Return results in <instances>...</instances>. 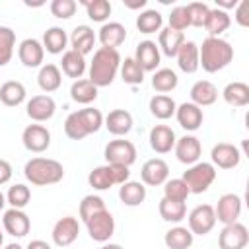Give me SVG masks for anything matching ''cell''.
<instances>
[{
  "label": "cell",
  "instance_id": "obj_1",
  "mask_svg": "<svg viewBox=\"0 0 249 249\" xmlns=\"http://www.w3.org/2000/svg\"><path fill=\"white\" fill-rule=\"evenodd\" d=\"M231 60L233 47L222 37H206L198 47V66L208 74L224 70Z\"/></svg>",
  "mask_w": 249,
  "mask_h": 249
},
{
  "label": "cell",
  "instance_id": "obj_2",
  "mask_svg": "<svg viewBox=\"0 0 249 249\" xmlns=\"http://www.w3.org/2000/svg\"><path fill=\"white\" fill-rule=\"evenodd\" d=\"M121 68V54L117 49H105L99 47L93 53V58L89 62V82L95 88H107L113 84L117 72Z\"/></svg>",
  "mask_w": 249,
  "mask_h": 249
},
{
  "label": "cell",
  "instance_id": "obj_3",
  "mask_svg": "<svg viewBox=\"0 0 249 249\" xmlns=\"http://www.w3.org/2000/svg\"><path fill=\"white\" fill-rule=\"evenodd\" d=\"M23 175L31 185L45 187V185H54L62 181L64 167L60 161L51 158H31L23 167Z\"/></svg>",
  "mask_w": 249,
  "mask_h": 249
},
{
  "label": "cell",
  "instance_id": "obj_4",
  "mask_svg": "<svg viewBox=\"0 0 249 249\" xmlns=\"http://www.w3.org/2000/svg\"><path fill=\"white\" fill-rule=\"evenodd\" d=\"M185 181V185L189 187L191 195H200L204 191H208V187L214 183L216 179V167L208 161H196L193 163L181 177Z\"/></svg>",
  "mask_w": 249,
  "mask_h": 249
},
{
  "label": "cell",
  "instance_id": "obj_5",
  "mask_svg": "<svg viewBox=\"0 0 249 249\" xmlns=\"http://www.w3.org/2000/svg\"><path fill=\"white\" fill-rule=\"evenodd\" d=\"M86 228H88V233L93 241L97 243H105L111 239V235L115 233V218L113 214L105 208L97 214H93L88 222H86Z\"/></svg>",
  "mask_w": 249,
  "mask_h": 249
},
{
  "label": "cell",
  "instance_id": "obj_6",
  "mask_svg": "<svg viewBox=\"0 0 249 249\" xmlns=\"http://www.w3.org/2000/svg\"><path fill=\"white\" fill-rule=\"evenodd\" d=\"M105 160L107 163H119V165L130 167L136 161V146L124 138L111 140L105 146Z\"/></svg>",
  "mask_w": 249,
  "mask_h": 249
},
{
  "label": "cell",
  "instance_id": "obj_7",
  "mask_svg": "<svg viewBox=\"0 0 249 249\" xmlns=\"http://www.w3.org/2000/svg\"><path fill=\"white\" fill-rule=\"evenodd\" d=\"M216 226V214L212 204H198L189 212V230L193 235H206Z\"/></svg>",
  "mask_w": 249,
  "mask_h": 249
},
{
  "label": "cell",
  "instance_id": "obj_8",
  "mask_svg": "<svg viewBox=\"0 0 249 249\" xmlns=\"http://www.w3.org/2000/svg\"><path fill=\"white\" fill-rule=\"evenodd\" d=\"M247 243H249V231L241 222L224 226L218 235L220 249H245Z\"/></svg>",
  "mask_w": 249,
  "mask_h": 249
},
{
  "label": "cell",
  "instance_id": "obj_9",
  "mask_svg": "<svg viewBox=\"0 0 249 249\" xmlns=\"http://www.w3.org/2000/svg\"><path fill=\"white\" fill-rule=\"evenodd\" d=\"M21 142L25 150L33 154H41L51 146V132L43 124H27L21 132Z\"/></svg>",
  "mask_w": 249,
  "mask_h": 249
},
{
  "label": "cell",
  "instance_id": "obj_10",
  "mask_svg": "<svg viewBox=\"0 0 249 249\" xmlns=\"http://www.w3.org/2000/svg\"><path fill=\"white\" fill-rule=\"evenodd\" d=\"M210 160H212V165L214 167L233 169L241 161V152H239L237 146H233L230 142H218L212 148V152H210Z\"/></svg>",
  "mask_w": 249,
  "mask_h": 249
},
{
  "label": "cell",
  "instance_id": "obj_11",
  "mask_svg": "<svg viewBox=\"0 0 249 249\" xmlns=\"http://www.w3.org/2000/svg\"><path fill=\"white\" fill-rule=\"evenodd\" d=\"M216 214V222H222L224 226L237 222L239 214H241V196L233 195V193H226L218 198V204L214 208Z\"/></svg>",
  "mask_w": 249,
  "mask_h": 249
},
{
  "label": "cell",
  "instance_id": "obj_12",
  "mask_svg": "<svg viewBox=\"0 0 249 249\" xmlns=\"http://www.w3.org/2000/svg\"><path fill=\"white\" fill-rule=\"evenodd\" d=\"M80 224L74 216H64L53 226V241L56 247H68L78 239Z\"/></svg>",
  "mask_w": 249,
  "mask_h": 249
},
{
  "label": "cell",
  "instance_id": "obj_13",
  "mask_svg": "<svg viewBox=\"0 0 249 249\" xmlns=\"http://www.w3.org/2000/svg\"><path fill=\"white\" fill-rule=\"evenodd\" d=\"M54 111H56V103L51 95H33L25 105L27 117L35 123H45L53 119Z\"/></svg>",
  "mask_w": 249,
  "mask_h": 249
},
{
  "label": "cell",
  "instance_id": "obj_14",
  "mask_svg": "<svg viewBox=\"0 0 249 249\" xmlns=\"http://www.w3.org/2000/svg\"><path fill=\"white\" fill-rule=\"evenodd\" d=\"M175 156L181 163L185 165H193L198 161L200 154H202V146H200V140L193 134H185L181 138L175 140Z\"/></svg>",
  "mask_w": 249,
  "mask_h": 249
},
{
  "label": "cell",
  "instance_id": "obj_15",
  "mask_svg": "<svg viewBox=\"0 0 249 249\" xmlns=\"http://www.w3.org/2000/svg\"><path fill=\"white\" fill-rule=\"evenodd\" d=\"M18 56H19V62L27 68H39L43 66V56H45V49H43V43L29 37V39H23L18 47Z\"/></svg>",
  "mask_w": 249,
  "mask_h": 249
},
{
  "label": "cell",
  "instance_id": "obj_16",
  "mask_svg": "<svg viewBox=\"0 0 249 249\" xmlns=\"http://www.w3.org/2000/svg\"><path fill=\"white\" fill-rule=\"evenodd\" d=\"M140 177H142L144 185H150V187L163 185L167 181V177H169V165L161 158H152L142 165Z\"/></svg>",
  "mask_w": 249,
  "mask_h": 249
},
{
  "label": "cell",
  "instance_id": "obj_17",
  "mask_svg": "<svg viewBox=\"0 0 249 249\" xmlns=\"http://www.w3.org/2000/svg\"><path fill=\"white\" fill-rule=\"evenodd\" d=\"M2 224H4L6 233H10V235H14V237H23V235H27L29 230H31V220H29V216H27L23 210H19V208H10V210H6L4 216H2Z\"/></svg>",
  "mask_w": 249,
  "mask_h": 249
},
{
  "label": "cell",
  "instance_id": "obj_18",
  "mask_svg": "<svg viewBox=\"0 0 249 249\" xmlns=\"http://www.w3.org/2000/svg\"><path fill=\"white\" fill-rule=\"evenodd\" d=\"M160 49L154 41L146 39V41H140L136 45V54L132 56L138 66L144 70V72H156V68L160 66Z\"/></svg>",
  "mask_w": 249,
  "mask_h": 249
},
{
  "label": "cell",
  "instance_id": "obj_19",
  "mask_svg": "<svg viewBox=\"0 0 249 249\" xmlns=\"http://www.w3.org/2000/svg\"><path fill=\"white\" fill-rule=\"evenodd\" d=\"M175 117H177V123L181 124V128L189 130V132H195L200 128L202 121H204V113L200 107H196L195 103L191 101H185L181 103L177 109H175Z\"/></svg>",
  "mask_w": 249,
  "mask_h": 249
},
{
  "label": "cell",
  "instance_id": "obj_20",
  "mask_svg": "<svg viewBox=\"0 0 249 249\" xmlns=\"http://www.w3.org/2000/svg\"><path fill=\"white\" fill-rule=\"evenodd\" d=\"M175 132L167 124H156L150 130V146L156 154H167L175 146Z\"/></svg>",
  "mask_w": 249,
  "mask_h": 249
},
{
  "label": "cell",
  "instance_id": "obj_21",
  "mask_svg": "<svg viewBox=\"0 0 249 249\" xmlns=\"http://www.w3.org/2000/svg\"><path fill=\"white\" fill-rule=\"evenodd\" d=\"M105 128L115 136H124L132 130V115L126 109H113L103 119Z\"/></svg>",
  "mask_w": 249,
  "mask_h": 249
},
{
  "label": "cell",
  "instance_id": "obj_22",
  "mask_svg": "<svg viewBox=\"0 0 249 249\" xmlns=\"http://www.w3.org/2000/svg\"><path fill=\"white\" fill-rule=\"evenodd\" d=\"M97 39H99L101 47H105V49H117V47H121L124 43L126 29L119 21H109V23H103L101 25Z\"/></svg>",
  "mask_w": 249,
  "mask_h": 249
},
{
  "label": "cell",
  "instance_id": "obj_23",
  "mask_svg": "<svg viewBox=\"0 0 249 249\" xmlns=\"http://www.w3.org/2000/svg\"><path fill=\"white\" fill-rule=\"evenodd\" d=\"M175 58H177V66L185 74H195L200 68L198 66V45L195 41H185L179 47Z\"/></svg>",
  "mask_w": 249,
  "mask_h": 249
},
{
  "label": "cell",
  "instance_id": "obj_24",
  "mask_svg": "<svg viewBox=\"0 0 249 249\" xmlns=\"http://www.w3.org/2000/svg\"><path fill=\"white\" fill-rule=\"evenodd\" d=\"M218 99V89L210 80H198L193 84L191 88V103H195L196 107H208L212 103H216Z\"/></svg>",
  "mask_w": 249,
  "mask_h": 249
},
{
  "label": "cell",
  "instance_id": "obj_25",
  "mask_svg": "<svg viewBox=\"0 0 249 249\" xmlns=\"http://www.w3.org/2000/svg\"><path fill=\"white\" fill-rule=\"evenodd\" d=\"M95 33L89 25H78L74 27L72 35H70V45H72V51H76L78 54L86 56L88 53L93 51V45H95Z\"/></svg>",
  "mask_w": 249,
  "mask_h": 249
},
{
  "label": "cell",
  "instance_id": "obj_26",
  "mask_svg": "<svg viewBox=\"0 0 249 249\" xmlns=\"http://www.w3.org/2000/svg\"><path fill=\"white\" fill-rule=\"evenodd\" d=\"M183 43H185V35H183L181 31L163 27V29H160V33H158V49H160L165 56H169V58H173V56L177 54V51H179V47H181Z\"/></svg>",
  "mask_w": 249,
  "mask_h": 249
},
{
  "label": "cell",
  "instance_id": "obj_27",
  "mask_svg": "<svg viewBox=\"0 0 249 249\" xmlns=\"http://www.w3.org/2000/svg\"><path fill=\"white\" fill-rule=\"evenodd\" d=\"M25 86L18 80H8L0 86V101L6 107H18L25 101Z\"/></svg>",
  "mask_w": 249,
  "mask_h": 249
},
{
  "label": "cell",
  "instance_id": "obj_28",
  "mask_svg": "<svg viewBox=\"0 0 249 249\" xmlns=\"http://www.w3.org/2000/svg\"><path fill=\"white\" fill-rule=\"evenodd\" d=\"M60 68L62 72L68 76V78H74V80H80L86 72V56L78 54L76 51H64L62 53V60H60Z\"/></svg>",
  "mask_w": 249,
  "mask_h": 249
},
{
  "label": "cell",
  "instance_id": "obj_29",
  "mask_svg": "<svg viewBox=\"0 0 249 249\" xmlns=\"http://www.w3.org/2000/svg\"><path fill=\"white\" fill-rule=\"evenodd\" d=\"M37 84L43 91L51 93V91H56L62 84V74H60V68L56 64H43L39 68V74H37Z\"/></svg>",
  "mask_w": 249,
  "mask_h": 249
},
{
  "label": "cell",
  "instance_id": "obj_30",
  "mask_svg": "<svg viewBox=\"0 0 249 249\" xmlns=\"http://www.w3.org/2000/svg\"><path fill=\"white\" fill-rule=\"evenodd\" d=\"M97 89L99 88H95L88 78H80L70 86V97L80 105H89L97 99Z\"/></svg>",
  "mask_w": 249,
  "mask_h": 249
},
{
  "label": "cell",
  "instance_id": "obj_31",
  "mask_svg": "<svg viewBox=\"0 0 249 249\" xmlns=\"http://www.w3.org/2000/svg\"><path fill=\"white\" fill-rule=\"evenodd\" d=\"M119 198L126 204V206H140L146 200V187L140 181H126L121 185L119 189Z\"/></svg>",
  "mask_w": 249,
  "mask_h": 249
},
{
  "label": "cell",
  "instance_id": "obj_32",
  "mask_svg": "<svg viewBox=\"0 0 249 249\" xmlns=\"http://www.w3.org/2000/svg\"><path fill=\"white\" fill-rule=\"evenodd\" d=\"M66 43H68V35L62 27H49L45 33H43V49L51 54H60L64 53L66 49Z\"/></svg>",
  "mask_w": 249,
  "mask_h": 249
},
{
  "label": "cell",
  "instance_id": "obj_33",
  "mask_svg": "<svg viewBox=\"0 0 249 249\" xmlns=\"http://www.w3.org/2000/svg\"><path fill=\"white\" fill-rule=\"evenodd\" d=\"M222 97L231 107H245L249 103V86L245 82H231L224 88Z\"/></svg>",
  "mask_w": 249,
  "mask_h": 249
},
{
  "label": "cell",
  "instance_id": "obj_34",
  "mask_svg": "<svg viewBox=\"0 0 249 249\" xmlns=\"http://www.w3.org/2000/svg\"><path fill=\"white\" fill-rule=\"evenodd\" d=\"M231 19H230V14L220 10V8H210L208 12V18H206V23H204V29L210 33L208 37H220L228 27H230Z\"/></svg>",
  "mask_w": 249,
  "mask_h": 249
},
{
  "label": "cell",
  "instance_id": "obj_35",
  "mask_svg": "<svg viewBox=\"0 0 249 249\" xmlns=\"http://www.w3.org/2000/svg\"><path fill=\"white\" fill-rule=\"evenodd\" d=\"M165 245L169 249H189L195 241V235L191 233L189 228H183V226H175L171 230L165 231V237H163Z\"/></svg>",
  "mask_w": 249,
  "mask_h": 249
},
{
  "label": "cell",
  "instance_id": "obj_36",
  "mask_svg": "<svg viewBox=\"0 0 249 249\" xmlns=\"http://www.w3.org/2000/svg\"><path fill=\"white\" fill-rule=\"evenodd\" d=\"M175 109H177V103L173 101V97L169 95H163V93H158L150 99V113L160 119V121H165V119H171L175 115Z\"/></svg>",
  "mask_w": 249,
  "mask_h": 249
},
{
  "label": "cell",
  "instance_id": "obj_37",
  "mask_svg": "<svg viewBox=\"0 0 249 249\" xmlns=\"http://www.w3.org/2000/svg\"><path fill=\"white\" fill-rule=\"evenodd\" d=\"M177 84H179V78H177V74H175L171 68H160V70H156L154 76H152V88H154L158 93H163V95H165L167 91L175 89Z\"/></svg>",
  "mask_w": 249,
  "mask_h": 249
},
{
  "label": "cell",
  "instance_id": "obj_38",
  "mask_svg": "<svg viewBox=\"0 0 249 249\" xmlns=\"http://www.w3.org/2000/svg\"><path fill=\"white\" fill-rule=\"evenodd\" d=\"M158 210H160L161 220L171 222V224H179V222L187 216V206H185V202H175V200H167V198H161V200H160Z\"/></svg>",
  "mask_w": 249,
  "mask_h": 249
},
{
  "label": "cell",
  "instance_id": "obj_39",
  "mask_svg": "<svg viewBox=\"0 0 249 249\" xmlns=\"http://www.w3.org/2000/svg\"><path fill=\"white\" fill-rule=\"evenodd\" d=\"M161 23H163V18H161V14H160L158 10H144V12L138 14V18H136V27H138V31H140V33H146V35L156 33V31L160 33Z\"/></svg>",
  "mask_w": 249,
  "mask_h": 249
},
{
  "label": "cell",
  "instance_id": "obj_40",
  "mask_svg": "<svg viewBox=\"0 0 249 249\" xmlns=\"http://www.w3.org/2000/svg\"><path fill=\"white\" fill-rule=\"evenodd\" d=\"M121 78L124 84L128 86H138L144 82V70L138 66V62L132 56H126L124 60H121Z\"/></svg>",
  "mask_w": 249,
  "mask_h": 249
},
{
  "label": "cell",
  "instance_id": "obj_41",
  "mask_svg": "<svg viewBox=\"0 0 249 249\" xmlns=\"http://www.w3.org/2000/svg\"><path fill=\"white\" fill-rule=\"evenodd\" d=\"M29 200H31V191H29V187L23 185V183L12 185V187L8 189V193H6V202H8L12 208L23 210V208L29 204Z\"/></svg>",
  "mask_w": 249,
  "mask_h": 249
},
{
  "label": "cell",
  "instance_id": "obj_42",
  "mask_svg": "<svg viewBox=\"0 0 249 249\" xmlns=\"http://www.w3.org/2000/svg\"><path fill=\"white\" fill-rule=\"evenodd\" d=\"M14 47H16V31L6 25H0V66H6L12 60Z\"/></svg>",
  "mask_w": 249,
  "mask_h": 249
},
{
  "label": "cell",
  "instance_id": "obj_43",
  "mask_svg": "<svg viewBox=\"0 0 249 249\" xmlns=\"http://www.w3.org/2000/svg\"><path fill=\"white\" fill-rule=\"evenodd\" d=\"M88 183H89V187H93L95 191H107V189H111L115 183H113L109 165L93 167V169L89 171V175H88Z\"/></svg>",
  "mask_w": 249,
  "mask_h": 249
},
{
  "label": "cell",
  "instance_id": "obj_44",
  "mask_svg": "<svg viewBox=\"0 0 249 249\" xmlns=\"http://www.w3.org/2000/svg\"><path fill=\"white\" fill-rule=\"evenodd\" d=\"M189 187L185 185L183 179H167L163 183V198L175 200V202H185L189 198Z\"/></svg>",
  "mask_w": 249,
  "mask_h": 249
},
{
  "label": "cell",
  "instance_id": "obj_45",
  "mask_svg": "<svg viewBox=\"0 0 249 249\" xmlns=\"http://www.w3.org/2000/svg\"><path fill=\"white\" fill-rule=\"evenodd\" d=\"M82 4L86 6V12H88V18L91 19V21H105L109 16H111V2H107V0H89V2H86V0H82Z\"/></svg>",
  "mask_w": 249,
  "mask_h": 249
},
{
  "label": "cell",
  "instance_id": "obj_46",
  "mask_svg": "<svg viewBox=\"0 0 249 249\" xmlns=\"http://www.w3.org/2000/svg\"><path fill=\"white\" fill-rule=\"evenodd\" d=\"M78 115H80V119H82L84 126H86L88 134H93V132H97V130L103 126V115H101V111H99V109H95V107L80 109V111H78Z\"/></svg>",
  "mask_w": 249,
  "mask_h": 249
},
{
  "label": "cell",
  "instance_id": "obj_47",
  "mask_svg": "<svg viewBox=\"0 0 249 249\" xmlns=\"http://www.w3.org/2000/svg\"><path fill=\"white\" fill-rule=\"evenodd\" d=\"M64 132H66V136L70 140H82V138L89 136L88 130H86V126H84V123H82V119H80V115H78V111H74V113H70L66 117V121H64Z\"/></svg>",
  "mask_w": 249,
  "mask_h": 249
},
{
  "label": "cell",
  "instance_id": "obj_48",
  "mask_svg": "<svg viewBox=\"0 0 249 249\" xmlns=\"http://www.w3.org/2000/svg\"><path fill=\"white\" fill-rule=\"evenodd\" d=\"M101 210H105V202H103V198L97 196V195H88V196H84L82 202H80V218H82L84 222H88L93 214H97V212H101Z\"/></svg>",
  "mask_w": 249,
  "mask_h": 249
},
{
  "label": "cell",
  "instance_id": "obj_49",
  "mask_svg": "<svg viewBox=\"0 0 249 249\" xmlns=\"http://www.w3.org/2000/svg\"><path fill=\"white\" fill-rule=\"evenodd\" d=\"M187 12H189V19H191L193 27H204L210 8L204 2H191V4H187Z\"/></svg>",
  "mask_w": 249,
  "mask_h": 249
},
{
  "label": "cell",
  "instance_id": "obj_50",
  "mask_svg": "<svg viewBox=\"0 0 249 249\" xmlns=\"http://www.w3.org/2000/svg\"><path fill=\"white\" fill-rule=\"evenodd\" d=\"M191 25V19H189V12H187V6H175L169 14V29H175V31H181L187 29Z\"/></svg>",
  "mask_w": 249,
  "mask_h": 249
},
{
  "label": "cell",
  "instance_id": "obj_51",
  "mask_svg": "<svg viewBox=\"0 0 249 249\" xmlns=\"http://www.w3.org/2000/svg\"><path fill=\"white\" fill-rule=\"evenodd\" d=\"M78 4L74 0H53L51 2V14L58 19H68L76 14Z\"/></svg>",
  "mask_w": 249,
  "mask_h": 249
},
{
  "label": "cell",
  "instance_id": "obj_52",
  "mask_svg": "<svg viewBox=\"0 0 249 249\" xmlns=\"http://www.w3.org/2000/svg\"><path fill=\"white\" fill-rule=\"evenodd\" d=\"M109 169H111V177H113V183L115 185H123L128 181L130 177V169L126 165H119V163H107Z\"/></svg>",
  "mask_w": 249,
  "mask_h": 249
},
{
  "label": "cell",
  "instance_id": "obj_53",
  "mask_svg": "<svg viewBox=\"0 0 249 249\" xmlns=\"http://www.w3.org/2000/svg\"><path fill=\"white\" fill-rule=\"evenodd\" d=\"M235 21L241 25V27H247L249 25V0H241L237 2L235 6Z\"/></svg>",
  "mask_w": 249,
  "mask_h": 249
},
{
  "label": "cell",
  "instance_id": "obj_54",
  "mask_svg": "<svg viewBox=\"0 0 249 249\" xmlns=\"http://www.w3.org/2000/svg\"><path fill=\"white\" fill-rule=\"evenodd\" d=\"M12 165L6 161V160H0V185H4V183H8L10 179H12Z\"/></svg>",
  "mask_w": 249,
  "mask_h": 249
},
{
  "label": "cell",
  "instance_id": "obj_55",
  "mask_svg": "<svg viewBox=\"0 0 249 249\" xmlns=\"http://www.w3.org/2000/svg\"><path fill=\"white\" fill-rule=\"evenodd\" d=\"M25 249H53V247H51L47 241H43V239H33V241L27 243Z\"/></svg>",
  "mask_w": 249,
  "mask_h": 249
},
{
  "label": "cell",
  "instance_id": "obj_56",
  "mask_svg": "<svg viewBox=\"0 0 249 249\" xmlns=\"http://www.w3.org/2000/svg\"><path fill=\"white\" fill-rule=\"evenodd\" d=\"M124 6H126V8H130V10L144 8V6H146V0H138V2H124Z\"/></svg>",
  "mask_w": 249,
  "mask_h": 249
},
{
  "label": "cell",
  "instance_id": "obj_57",
  "mask_svg": "<svg viewBox=\"0 0 249 249\" xmlns=\"http://www.w3.org/2000/svg\"><path fill=\"white\" fill-rule=\"evenodd\" d=\"M101 249H124V247H121L119 243H105Z\"/></svg>",
  "mask_w": 249,
  "mask_h": 249
},
{
  "label": "cell",
  "instance_id": "obj_58",
  "mask_svg": "<svg viewBox=\"0 0 249 249\" xmlns=\"http://www.w3.org/2000/svg\"><path fill=\"white\" fill-rule=\"evenodd\" d=\"M4 249H23V247H21L19 243H8V245H6Z\"/></svg>",
  "mask_w": 249,
  "mask_h": 249
},
{
  "label": "cell",
  "instance_id": "obj_59",
  "mask_svg": "<svg viewBox=\"0 0 249 249\" xmlns=\"http://www.w3.org/2000/svg\"><path fill=\"white\" fill-rule=\"evenodd\" d=\"M4 204H6V196H4L2 193H0V210L4 208Z\"/></svg>",
  "mask_w": 249,
  "mask_h": 249
},
{
  "label": "cell",
  "instance_id": "obj_60",
  "mask_svg": "<svg viewBox=\"0 0 249 249\" xmlns=\"http://www.w3.org/2000/svg\"><path fill=\"white\" fill-rule=\"evenodd\" d=\"M2 243H4V233H2V230H0V247H2Z\"/></svg>",
  "mask_w": 249,
  "mask_h": 249
}]
</instances>
